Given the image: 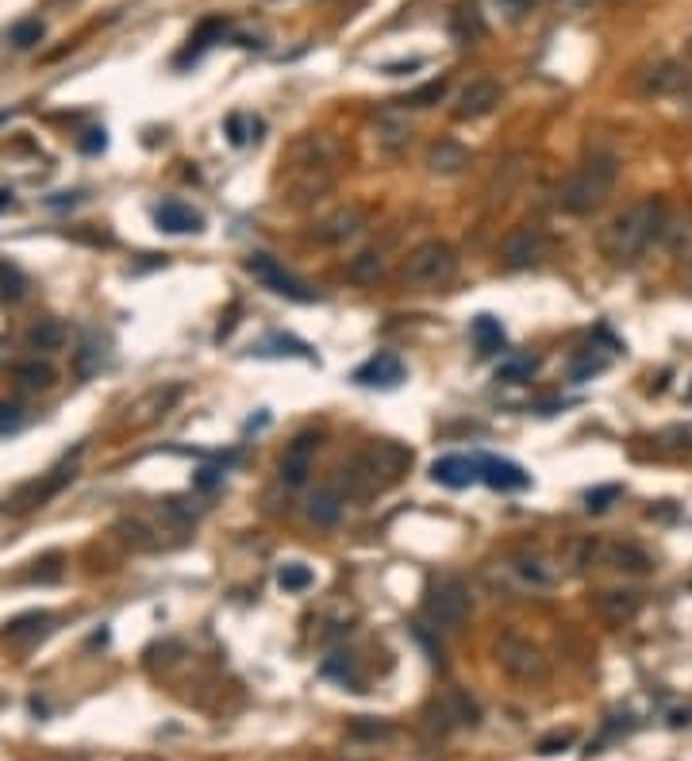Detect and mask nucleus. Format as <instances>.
Listing matches in <instances>:
<instances>
[{"label":"nucleus","instance_id":"nucleus-1","mask_svg":"<svg viewBox=\"0 0 692 761\" xmlns=\"http://www.w3.org/2000/svg\"><path fill=\"white\" fill-rule=\"evenodd\" d=\"M412 466V450H404L400 442L377 439L370 446H362L350 462L343 466V496H354V500H366V496H377V492L393 489L396 481L408 473Z\"/></svg>","mask_w":692,"mask_h":761},{"label":"nucleus","instance_id":"nucleus-2","mask_svg":"<svg viewBox=\"0 0 692 761\" xmlns=\"http://www.w3.org/2000/svg\"><path fill=\"white\" fill-rule=\"evenodd\" d=\"M658 235H666V204L646 197L623 208L616 220H608V227L600 231V250L612 262H635Z\"/></svg>","mask_w":692,"mask_h":761},{"label":"nucleus","instance_id":"nucleus-3","mask_svg":"<svg viewBox=\"0 0 692 761\" xmlns=\"http://www.w3.org/2000/svg\"><path fill=\"white\" fill-rule=\"evenodd\" d=\"M616 181H619L616 154H593V158L558 189V208L569 212V216H593V212H600V208L608 204Z\"/></svg>","mask_w":692,"mask_h":761},{"label":"nucleus","instance_id":"nucleus-4","mask_svg":"<svg viewBox=\"0 0 692 761\" xmlns=\"http://www.w3.org/2000/svg\"><path fill=\"white\" fill-rule=\"evenodd\" d=\"M566 562L573 573H589V569H616V573H650L654 562L650 554L639 550L635 542H616V539H596V535H585V539H573L566 546Z\"/></svg>","mask_w":692,"mask_h":761},{"label":"nucleus","instance_id":"nucleus-5","mask_svg":"<svg viewBox=\"0 0 692 761\" xmlns=\"http://www.w3.org/2000/svg\"><path fill=\"white\" fill-rule=\"evenodd\" d=\"M454 273H458V254H454V246L439 243V239L408 250V258H404V266H400V277H404L408 285H416V289H439Z\"/></svg>","mask_w":692,"mask_h":761},{"label":"nucleus","instance_id":"nucleus-6","mask_svg":"<svg viewBox=\"0 0 692 761\" xmlns=\"http://www.w3.org/2000/svg\"><path fill=\"white\" fill-rule=\"evenodd\" d=\"M496 662L519 685H543L550 677V658L531 639H519V635H504L496 642Z\"/></svg>","mask_w":692,"mask_h":761},{"label":"nucleus","instance_id":"nucleus-7","mask_svg":"<svg viewBox=\"0 0 692 761\" xmlns=\"http://www.w3.org/2000/svg\"><path fill=\"white\" fill-rule=\"evenodd\" d=\"M423 612L439 631H454L470 615V589L458 577H439V581H431V589L423 596Z\"/></svg>","mask_w":692,"mask_h":761},{"label":"nucleus","instance_id":"nucleus-8","mask_svg":"<svg viewBox=\"0 0 692 761\" xmlns=\"http://www.w3.org/2000/svg\"><path fill=\"white\" fill-rule=\"evenodd\" d=\"M74 481V466L66 462V466H58V469H50V473H43V477H35V481H27V485H20V489L12 492V500H8V516H24V512H35V508H43L50 496H58V492L66 489Z\"/></svg>","mask_w":692,"mask_h":761},{"label":"nucleus","instance_id":"nucleus-9","mask_svg":"<svg viewBox=\"0 0 692 761\" xmlns=\"http://www.w3.org/2000/svg\"><path fill=\"white\" fill-rule=\"evenodd\" d=\"M243 270H247L254 281H262L270 293L285 296V300H297V304H308V300H316V293H312L304 281H297L293 273L281 270V262H277V258H270V254H250L247 262H243Z\"/></svg>","mask_w":692,"mask_h":761},{"label":"nucleus","instance_id":"nucleus-10","mask_svg":"<svg viewBox=\"0 0 692 761\" xmlns=\"http://www.w3.org/2000/svg\"><path fill=\"white\" fill-rule=\"evenodd\" d=\"M546 250V231L539 223H519L512 227L508 235H504V243H500V262L508 266V270H527V266H535L539 258H543Z\"/></svg>","mask_w":692,"mask_h":761},{"label":"nucleus","instance_id":"nucleus-11","mask_svg":"<svg viewBox=\"0 0 692 761\" xmlns=\"http://www.w3.org/2000/svg\"><path fill=\"white\" fill-rule=\"evenodd\" d=\"M316 450H320V435L316 431H304L297 439L285 446V454H281V462H277V473H281V481L289 485V489H297L308 481V473H312V462H316Z\"/></svg>","mask_w":692,"mask_h":761},{"label":"nucleus","instance_id":"nucleus-12","mask_svg":"<svg viewBox=\"0 0 692 761\" xmlns=\"http://www.w3.org/2000/svg\"><path fill=\"white\" fill-rule=\"evenodd\" d=\"M500 97H504V93H500V85H496L493 77H473L470 85L458 93V100H454V120H462V123L485 120L496 104H500Z\"/></svg>","mask_w":692,"mask_h":761},{"label":"nucleus","instance_id":"nucleus-13","mask_svg":"<svg viewBox=\"0 0 692 761\" xmlns=\"http://www.w3.org/2000/svg\"><path fill=\"white\" fill-rule=\"evenodd\" d=\"M412 143V123L408 116L400 112V108H385V112H377V120H373V147L381 150V154H404Z\"/></svg>","mask_w":692,"mask_h":761},{"label":"nucleus","instance_id":"nucleus-14","mask_svg":"<svg viewBox=\"0 0 692 761\" xmlns=\"http://www.w3.org/2000/svg\"><path fill=\"white\" fill-rule=\"evenodd\" d=\"M362 227H366V212H362L358 204H346V208H339V212H331V216H323V220L316 223L312 239L323 246H339L346 243V239H354Z\"/></svg>","mask_w":692,"mask_h":761},{"label":"nucleus","instance_id":"nucleus-15","mask_svg":"<svg viewBox=\"0 0 692 761\" xmlns=\"http://www.w3.org/2000/svg\"><path fill=\"white\" fill-rule=\"evenodd\" d=\"M343 147L331 135H304L293 147V170H335Z\"/></svg>","mask_w":692,"mask_h":761},{"label":"nucleus","instance_id":"nucleus-16","mask_svg":"<svg viewBox=\"0 0 692 761\" xmlns=\"http://www.w3.org/2000/svg\"><path fill=\"white\" fill-rule=\"evenodd\" d=\"M593 608L596 615L604 619V623H612V627H623V623H631L635 615L643 612V592L635 589H604L593 596Z\"/></svg>","mask_w":692,"mask_h":761},{"label":"nucleus","instance_id":"nucleus-17","mask_svg":"<svg viewBox=\"0 0 692 761\" xmlns=\"http://www.w3.org/2000/svg\"><path fill=\"white\" fill-rule=\"evenodd\" d=\"M477 473H481V481L496 492H519L531 485V473H527V469H519L516 462H508V458H493V454L477 458Z\"/></svg>","mask_w":692,"mask_h":761},{"label":"nucleus","instance_id":"nucleus-18","mask_svg":"<svg viewBox=\"0 0 692 761\" xmlns=\"http://www.w3.org/2000/svg\"><path fill=\"white\" fill-rule=\"evenodd\" d=\"M470 162H473V154L462 147V143H454V139L431 143V147H427V158H423V166L435 173V177H458Z\"/></svg>","mask_w":692,"mask_h":761},{"label":"nucleus","instance_id":"nucleus-19","mask_svg":"<svg viewBox=\"0 0 692 761\" xmlns=\"http://www.w3.org/2000/svg\"><path fill=\"white\" fill-rule=\"evenodd\" d=\"M354 381L366 385V389H393V385L404 381V366H400L396 354H377L366 366L354 369Z\"/></svg>","mask_w":692,"mask_h":761},{"label":"nucleus","instance_id":"nucleus-20","mask_svg":"<svg viewBox=\"0 0 692 761\" xmlns=\"http://www.w3.org/2000/svg\"><path fill=\"white\" fill-rule=\"evenodd\" d=\"M431 477L446 485V489H466L473 485L481 473H477V458H466V454H446L431 466Z\"/></svg>","mask_w":692,"mask_h":761},{"label":"nucleus","instance_id":"nucleus-21","mask_svg":"<svg viewBox=\"0 0 692 761\" xmlns=\"http://www.w3.org/2000/svg\"><path fill=\"white\" fill-rule=\"evenodd\" d=\"M685 66H677V62H658V66H650V74L643 77V93L646 97H677L681 89H685Z\"/></svg>","mask_w":692,"mask_h":761},{"label":"nucleus","instance_id":"nucleus-22","mask_svg":"<svg viewBox=\"0 0 692 761\" xmlns=\"http://www.w3.org/2000/svg\"><path fill=\"white\" fill-rule=\"evenodd\" d=\"M154 223L162 227V231H170V235H189V231H200V212H193L189 204H181V200H166V204H158L154 208Z\"/></svg>","mask_w":692,"mask_h":761},{"label":"nucleus","instance_id":"nucleus-23","mask_svg":"<svg viewBox=\"0 0 692 761\" xmlns=\"http://www.w3.org/2000/svg\"><path fill=\"white\" fill-rule=\"evenodd\" d=\"M343 492L339 489H316L312 492V500H308V519L316 523V527H335L339 516H343Z\"/></svg>","mask_w":692,"mask_h":761},{"label":"nucleus","instance_id":"nucleus-24","mask_svg":"<svg viewBox=\"0 0 692 761\" xmlns=\"http://www.w3.org/2000/svg\"><path fill=\"white\" fill-rule=\"evenodd\" d=\"M512 573H516L523 585H531V589H550V585L558 581V569L546 565L543 558H531V554H516V558H512Z\"/></svg>","mask_w":692,"mask_h":761},{"label":"nucleus","instance_id":"nucleus-25","mask_svg":"<svg viewBox=\"0 0 692 761\" xmlns=\"http://www.w3.org/2000/svg\"><path fill=\"white\" fill-rule=\"evenodd\" d=\"M385 273V254L381 250H362V254H354L350 262H346V277L354 281V285H370Z\"/></svg>","mask_w":692,"mask_h":761},{"label":"nucleus","instance_id":"nucleus-26","mask_svg":"<svg viewBox=\"0 0 692 761\" xmlns=\"http://www.w3.org/2000/svg\"><path fill=\"white\" fill-rule=\"evenodd\" d=\"M62 343H66V327L58 320H39L27 331V346L39 354H54V350H62Z\"/></svg>","mask_w":692,"mask_h":761},{"label":"nucleus","instance_id":"nucleus-27","mask_svg":"<svg viewBox=\"0 0 692 761\" xmlns=\"http://www.w3.org/2000/svg\"><path fill=\"white\" fill-rule=\"evenodd\" d=\"M470 335L481 354H496V350H504V343H508L504 327H500V320H493V316H477V320L470 323Z\"/></svg>","mask_w":692,"mask_h":761},{"label":"nucleus","instance_id":"nucleus-28","mask_svg":"<svg viewBox=\"0 0 692 761\" xmlns=\"http://www.w3.org/2000/svg\"><path fill=\"white\" fill-rule=\"evenodd\" d=\"M535 369H539V358H531V354H516V358L500 362V369H496V381H504V385H523V381H531V377H535Z\"/></svg>","mask_w":692,"mask_h":761},{"label":"nucleus","instance_id":"nucleus-29","mask_svg":"<svg viewBox=\"0 0 692 761\" xmlns=\"http://www.w3.org/2000/svg\"><path fill=\"white\" fill-rule=\"evenodd\" d=\"M223 27H227V24H223L220 16H212V20H204V24H200L197 31H193V39H189V50H185V54H181L177 62L185 66L189 58H200L204 50L212 47V39H220V35H223Z\"/></svg>","mask_w":692,"mask_h":761},{"label":"nucleus","instance_id":"nucleus-30","mask_svg":"<svg viewBox=\"0 0 692 761\" xmlns=\"http://www.w3.org/2000/svg\"><path fill=\"white\" fill-rule=\"evenodd\" d=\"M658 450L666 454H692V423H673L666 431H658Z\"/></svg>","mask_w":692,"mask_h":761},{"label":"nucleus","instance_id":"nucleus-31","mask_svg":"<svg viewBox=\"0 0 692 761\" xmlns=\"http://www.w3.org/2000/svg\"><path fill=\"white\" fill-rule=\"evenodd\" d=\"M47 623H50V615H47V612H27V615H20V619H12V623L4 627V639H12V642L31 639V635H39V631H43Z\"/></svg>","mask_w":692,"mask_h":761},{"label":"nucleus","instance_id":"nucleus-32","mask_svg":"<svg viewBox=\"0 0 692 761\" xmlns=\"http://www.w3.org/2000/svg\"><path fill=\"white\" fill-rule=\"evenodd\" d=\"M312 569L308 565H300V562H289V565H281V573H277V585L285 592H304V589H312Z\"/></svg>","mask_w":692,"mask_h":761},{"label":"nucleus","instance_id":"nucleus-33","mask_svg":"<svg viewBox=\"0 0 692 761\" xmlns=\"http://www.w3.org/2000/svg\"><path fill=\"white\" fill-rule=\"evenodd\" d=\"M16 381L24 389H50L54 385V369L47 362H27V366H16Z\"/></svg>","mask_w":692,"mask_h":761},{"label":"nucleus","instance_id":"nucleus-34","mask_svg":"<svg viewBox=\"0 0 692 761\" xmlns=\"http://www.w3.org/2000/svg\"><path fill=\"white\" fill-rule=\"evenodd\" d=\"M443 97H446V77H439V81H427L420 89H412V93L404 97V104H408V108H431V104H439Z\"/></svg>","mask_w":692,"mask_h":761},{"label":"nucleus","instance_id":"nucleus-35","mask_svg":"<svg viewBox=\"0 0 692 761\" xmlns=\"http://www.w3.org/2000/svg\"><path fill=\"white\" fill-rule=\"evenodd\" d=\"M43 31H47V27L39 24V20H20V24L8 31V43H12L16 50H31L39 39H43Z\"/></svg>","mask_w":692,"mask_h":761},{"label":"nucleus","instance_id":"nucleus-36","mask_svg":"<svg viewBox=\"0 0 692 761\" xmlns=\"http://www.w3.org/2000/svg\"><path fill=\"white\" fill-rule=\"evenodd\" d=\"M254 131H258V120H250V116H243V112L227 116V139H231L235 147H243V143H250V139H258Z\"/></svg>","mask_w":692,"mask_h":761},{"label":"nucleus","instance_id":"nucleus-37","mask_svg":"<svg viewBox=\"0 0 692 761\" xmlns=\"http://www.w3.org/2000/svg\"><path fill=\"white\" fill-rule=\"evenodd\" d=\"M619 496H623L619 485H604V489L585 492V508H589V512H608V508H612V500H619Z\"/></svg>","mask_w":692,"mask_h":761},{"label":"nucleus","instance_id":"nucleus-38","mask_svg":"<svg viewBox=\"0 0 692 761\" xmlns=\"http://www.w3.org/2000/svg\"><path fill=\"white\" fill-rule=\"evenodd\" d=\"M24 419H27L24 404H16V400H4V404H0V435H4V431H16V427H24Z\"/></svg>","mask_w":692,"mask_h":761},{"label":"nucleus","instance_id":"nucleus-39","mask_svg":"<svg viewBox=\"0 0 692 761\" xmlns=\"http://www.w3.org/2000/svg\"><path fill=\"white\" fill-rule=\"evenodd\" d=\"M604 369H608V358H593V354H585V358H581V362L573 366V373H569V377H573V381L581 385V381H589V377H596V373H604Z\"/></svg>","mask_w":692,"mask_h":761},{"label":"nucleus","instance_id":"nucleus-40","mask_svg":"<svg viewBox=\"0 0 692 761\" xmlns=\"http://www.w3.org/2000/svg\"><path fill=\"white\" fill-rule=\"evenodd\" d=\"M493 8L504 20H523V16L535 8V0H493Z\"/></svg>","mask_w":692,"mask_h":761},{"label":"nucleus","instance_id":"nucleus-41","mask_svg":"<svg viewBox=\"0 0 692 761\" xmlns=\"http://www.w3.org/2000/svg\"><path fill=\"white\" fill-rule=\"evenodd\" d=\"M43 569H31L27 573V581H58L62 577V554H50V558H43Z\"/></svg>","mask_w":692,"mask_h":761},{"label":"nucleus","instance_id":"nucleus-42","mask_svg":"<svg viewBox=\"0 0 692 761\" xmlns=\"http://www.w3.org/2000/svg\"><path fill=\"white\" fill-rule=\"evenodd\" d=\"M93 366H100V350H97V343L89 339V343L81 346V354H77V373H81V377H89Z\"/></svg>","mask_w":692,"mask_h":761},{"label":"nucleus","instance_id":"nucleus-43","mask_svg":"<svg viewBox=\"0 0 692 761\" xmlns=\"http://www.w3.org/2000/svg\"><path fill=\"white\" fill-rule=\"evenodd\" d=\"M77 147L85 150V154H100V150L108 147V135H104V127H93V131H85Z\"/></svg>","mask_w":692,"mask_h":761},{"label":"nucleus","instance_id":"nucleus-44","mask_svg":"<svg viewBox=\"0 0 692 761\" xmlns=\"http://www.w3.org/2000/svg\"><path fill=\"white\" fill-rule=\"evenodd\" d=\"M569 742H573V735H550L539 742V754H546V758H550V754H562Z\"/></svg>","mask_w":692,"mask_h":761},{"label":"nucleus","instance_id":"nucleus-45","mask_svg":"<svg viewBox=\"0 0 692 761\" xmlns=\"http://www.w3.org/2000/svg\"><path fill=\"white\" fill-rule=\"evenodd\" d=\"M193 485H197V489H216V485H220V469H216V466H204V469H197V477H193Z\"/></svg>","mask_w":692,"mask_h":761},{"label":"nucleus","instance_id":"nucleus-46","mask_svg":"<svg viewBox=\"0 0 692 761\" xmlns=\"http://www.w3.org/2000/svg\"><path fill=\"white\" fill-rule=\"evenodd\" d=\"M677 100H681V108H685V112H689V116H692V77H689V81H685V89L677 93Z\"/></svg>","mask_w":692,"mask_h":761},{"label":"nucleus","instance_id":"nucleus-47","mask_svg":"<svg viewBox=\"0 0 692 761\" xmlns=\"http://www.w3.org/2000/svg\"><path fill=\"white\" fill-rule=\"evenodd\" d=\"M558 4H566V8H581V4H589V0H558Z\"/></svg>","mask_w":692,"mask_h":761},{"label":"nucleus","instance_id":"nucleus-48","mask_svg":"<svg viewBox=\"0 0 692 761\" xmlns=\"http://www.w3.org/2000/svg\"><path fill=\"white\" fill-rule=\"evenodd\" d=\"M4 204H12V193H0V208H4Z\"/></svg>","mask_w":692,"mask_h":761},{"label":"nucleus","instance_id":"nucleus-49","mask_svg":"<svg viewBox=\"0 0 692 761\" xmlns=\"http://www.w3.org/2000/svg\"><path fill=\"white\" fill-rule=\"evenodd\" d=\"M689 400H692V389H689Z\"/></svg>","mask_w":692,"mask_h":761}]
</instances>
